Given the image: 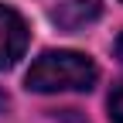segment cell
Here are the masks:
<instances>
[{
  "instance_id": "5",
  "label": "cell",
  "mask_w": 123,
  "mask_h": 123,
  "mask_svg": "<svg viewBox=\"0 0 123 123\" xmlns=\"http://www.w3.org/2000/svg\"><path fill=\"white\" fill-rule=\"evenodd\" d=\"M116 58L123 62V34H120V41H116Z\"/></svg>"
},
{
  "instance_id": "3",
  "label": "cell",
  "mask_w": 123,
  "mask_h": 123,
  "mask_svg": "<svg viewBox=\"0 0 123 123\" xmlns=\"http://www.w3.org/2000/svg\"><path fill=\"white\" fill-rule=\"evenodd\" d=\"M96 17H99V0H68V4L51 10V21L65 31H79V27L92 24Z\"/></svg>"
},
{
  "instance_id": "4",
  "label": "cell",
  "mask_w": 123,
  "mask_h": 123,
  "mask_svg": "<svg viewBox=\"0 0 123 123\" xmlns=\"http://www.w3.org/2000/svg\"><path fill=\"white\" fill-rule=\"evenodd\" d=\"M110 116H113V123H123V86L113 89V96H110Z\"/></svg>"
},
{
  "instance_id": "6",
  "label": "cell",
  "mask_w": 123,
  "mask_h": 123,
  "mask_svg": "<svg viewBox=\"0 0 123 123\" xmlns=\"http://www.w3.org/2000/svg\"><path fill=\"white\" fill-rule=\"evenodd\" d=\"M4 106H7V96H0V110H4Z\"/></svg>"
},
{
  "instance_id": "2",
  "label": "cell",
  "mask_w": 123,
  "mask_h": 123,
  "mask_svg": "<svg viewBox=\"0 0 123 123\" xmlns=\"http://www.w3.org/2000/svg\"><path fill=\"white\" fill-rule=\"evenodd\" d=\"M27 48V24L17 10L0 7V68H10Z\"/></svg>"
},
{
  "instance_id": "1",
  "label": "cell",
  "mask_w": 123,
  "mask_h": 123,
  "mask_svg": "<svg viewBox=\"0 0 123 123\" xmlns=\"http://www.w3.org/2000/svg\"><path fill=\"white\" fill-rule=\"evenodd\" d=\"M96 65L92 58L82 55V51H44L34 65L27 68V89L34 92H82V89H92L96 82Z\"/></svg>"
}]
</instances>
